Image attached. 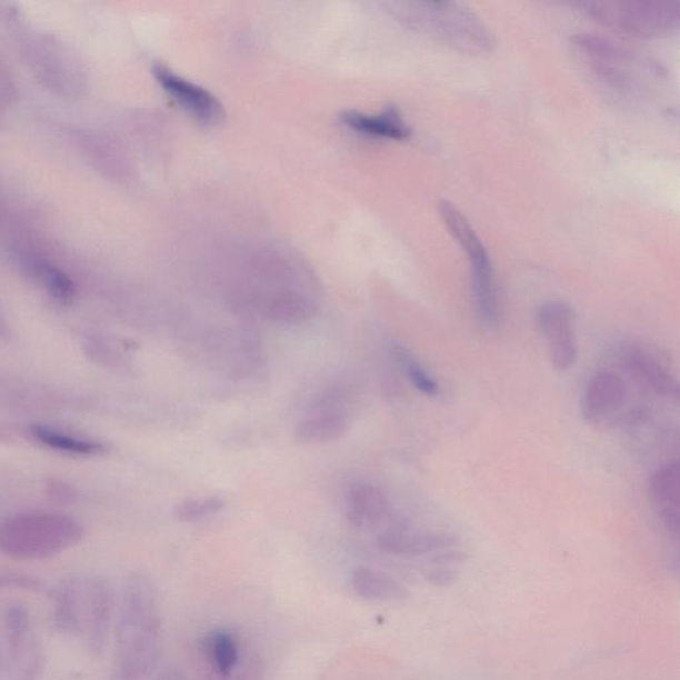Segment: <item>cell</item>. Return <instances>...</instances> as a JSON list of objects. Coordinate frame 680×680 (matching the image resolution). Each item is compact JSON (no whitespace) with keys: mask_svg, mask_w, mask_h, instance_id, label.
I'll return each mask as SVG.
<instances>
[{"mask_svg":"<svg viewBox=\"0 0 680 680\" xmlns=\"http://www.w3.org/2000/svg\"><path fill=\"white\" fill-rule=\"evenodd\" d=\"M344 514L352 527L370 529L389 517V500L376 486L358 484L346 496Z\"/></svg>","mask_w":680,"mask_h":680,"instance_id":"7c38bea8","label":"cell"},{"mask_svg":"<svg viewBox=\"0 0 680 680\" xmlns=\"http://www.w3.org/2000/svg\"><path fill=\"white\" fill-rule=\"evenodd\" d=\"M226 501L220 498L187 499L174 507L173 516L180 522H199L220 514Z\"/></svg>","mask_w":680,"mask_h":680,"instance_id":"ac0fdd59","label":"cell"},{"mask_svg":"<svg viewBox=\"0 0 680 680\" xmlns=\"http://www.w3.org/2000/svg\"><path fill=\"white\" fill-rule=\"evenodd\" d=\"M351 587L367 601H401L408 596L407 589L396 578L367 567L352 571Z\"/></svg>","mask_w":680,"mask_h":680,"instance_id":"5bb4252c","label":"cell"},{"mask_svg":"<svg viewBox=\"0 0 680 680\" xmlns=\"http://www.w3.org/2000/svg\"><path fill=\"white\" fill-rule=\"evenodd\" d=\"M401 22L466 56H487L494 49L491 30L478 13L454 2H400L392 4Z\"/></svg>","mask_w":680,"mask_h":680,"instance_id":"3957f363","label":"cell"},{"mask_svg":"<svg viewBox=\"0 0 680 680\" xmlns=\"http://www.w3.org/2000/svg\"><path fill=\"white\" fill-rule=\"evenodd\" d=\"M208 656L212 661L214 676L227 677L240 664V649L236 638L228 631H217L210 637Z\"/></svg>","mask_w":680,"mask_h":680,"instance_id":"2e32d148","label":"cell"},{"mask_svg":"<svg viewBox=\"0 0 680 680\" xmlns=\"http://www.w3.org/2000/svg\"><path fill=\"white\" fill-rule=\"evenodd\" d=\"M441 220L446 223L452 237L460 243L466 256L471 261L472 291L476 311L480 322L488 331L498 328L501 309L498 282L491 257L481 238L472 228L471 222L450 201H441L439 206Z\"/></svg>","mask_w":680,"mask_h":680,"instance_id":"277c9868","label":"cell"},{"mask_svg":"<svg viewBox=\"0 0 680 680\" xmlns=\"http://www.w3.org/2000/svg\"><path fill=\"white\" fill-rule=\"evenodd\" d=\"M346 127L360 134L371 138L404 140L410 138L412 129L396 106L387 107L376 114L362 112H346L340 116Z\"/></svg>","mask_w":680,"mask_h":680,"instance_id":"4fadbf2b","label":"cell"},{"mask_svg":"<svg viewBox=\"0 0 680 680\" xmlns=\"http://www.w3.org/2000/svg\"><path fill=\"white\" fill-rule=\"evenodd\" d=\"M649 496L652 508L668 532L678 539L680 530V466L669 462L651 476Z\"/></svg>","mask_w":680,"mask_h":680,"instance_id":"30bf717a","label":"cell"},{"mask_svg":"<svg viewBox=\"0 0 680 680\" xmlns=\"http://www.w3.org/2000/svg\"><path fill=\"white\" fill-rule=\"evenodd\" d=\"M536 323L546 338L550 363L557 371L566 372L577 363L578 342L576 314L571 306L562 301L542 303L536 312Z\"/></svg>","mask_w":680,"mask_h":680,"instance_id":"8992f818","label":"cell"},{"mask_svg":"<svg viewBox=\"0 0 680 680\" xmlns=\"http://www.w3.org/2000/svg\"><path fill=\"white\" fill-rule=\"evenodd\" d=\"M213 680H261V668L253 659L240 669V666L227 677L214 676Z\"/></svg>","mask_w":680,"mask_h":680,"instance_id":"d6986e66","label":"cell"},{"mask_svg":"<svg viewBox=\"0 0 680 680\" xmlns=\"http://www.w3.org/2000/svg\"><path fill=\"white\" fill-rule=\"evenodd\" d=\"M33 437L53 450L74 454H94L104 451V446L83 439L72 438L70 434L50 430L47 427H33Z\"/></svg>","mask_w":680,"mask_h":680,"instance_id":"e0dca14e","label":"cell"},{"mask_svg":"<svg viewBox=\"0 0 680 680\" xmlns=\"http://www.w3.org/2000/svg\"><path fill=\"white\" fill-rule=\"evenodd\" d=\"M578 7L598 23L631 37H669L680 26V3L670 0L582 2Z\"/></svg>","mask_w":680,"mask_h":680,"instance_id":"5b68a950","label":"cell"},{"mask_svg":"<svg viewBox=\"0 0 680 680\" xmlns=\"http://www.w3.org/2000/svg\"><path fill=\"white\" fill-rule=\"evenodd\" d=\"M571 44L597 80L621 97H646L666 77L658 61L609 38L578 33Z\"/></svg>","mask_w":680,"mask_h":680,"instance_id":"7a4b0ae2","label":"cell"},{"mask_svg":"<svg viewBox=\"0 0 680 680\" xmlns=\"http://www.w3.org/2000/svg\"><path fill=\"white\" fill-rule=\"evenodd\" d=\"M628 400V384L614 371H598L588 380L581 397L587 423L600 426L620 412Z\"/></svg>","mask_w":680,"mask_h":680,"instance_id":"9c48e42d","label":"cell"},{"mask_svg":"<svg viewBox=\"0 0 680 680\" xmlns=\"http://www.w3.org/2000/svg\"><path fill=\"white\" fill-rule=\"evenodd\" d=\"M161 634L158 590L151 578L134 576L127 584L120 621V664L114 680H140L158 657Z\"/></svg>","mask_w":680,"mask_h":680,"instance_id":"6da1fadb","label":"cell"},{"mask_svg":"<svg viewBox=\"0 0 680 680\" xmlns=\"http://www.w3.org/2000/svg\"><path fill=\"white\" fill-rule=\"evenodd\" d=\"M349 426V411L339 393H328L309 408L296 428V438L303 443H329L343 437Z\"/></svg>","mask_w":680,"mask_h":680,"instance_id":"ba28073f","label":"cell"},{"mask_svg":"<svg viewBox=\"0 0 680 680\" xmlns=\"http://www.w3.org/2000/svg\"><path fill=\"white\" fill-rule=\"evenodd\" d=\"M154 77L170 99H173L183 111L200 121L201 124L216 126L226 118V111H223L219 99L207 91L206 88L183 79L179 73L164 66L154 68Z\"/></svg>","mask_w":680,"mask_h":680,"instance_id":"52a82bcc","label":"cell"},{"mask_svg":"<svg viewBox=\"0 0 680 680\" xmlns=\"http://www.w3.org/2000/svg\"><path fill=\"white\" fill-rule=\"evenodd\" d=\"M626 364L637 379L649 387L658 397L674 399L679 398L678 380L656 353L643 349V347L631 346L624 352Z\"/></svg>","mask_w":680,"mask_h":680,"instance_id":"8fae6325","label":"cell"},{"mask_svg":"<svg viewBox=\"0 0 680 680\" xmlns=\"http://www.w3.org/2000/svg\"><path fill=\"white\" fill-rule=\"evenodd\" d=\"M393 357H396L400 369L403 370L408 380L423 396L434 398L440 393V386L423 364L420 363L413 353L406 347L396 344L392 347Z\"/></svg>","mask_w":680,"mask_h":680,"instance_id":"9a60e30c","label":"cell"}]
</instances>
